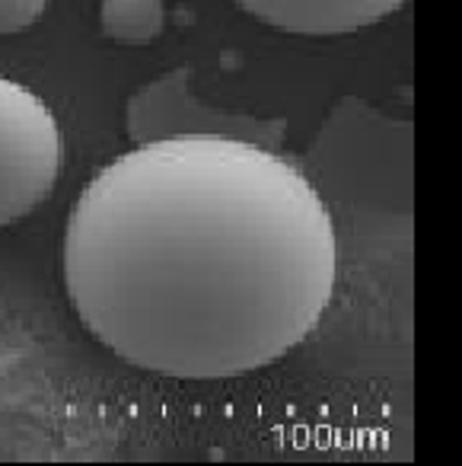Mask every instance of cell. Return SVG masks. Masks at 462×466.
I'll return each mask as SVG.
<instances>
[{
  "label": "cell",
  "mask_w": 462,
  "mask_h": 466,
  "mask_svg": "<svg viewBox=\"0 0 462 466\" xmlns=\"http://www.w3.org/2000/svg\"><path fill=\"white\" fill-rule=\"evenodd\" d=\"M65 285L122 361L230 380L303 345L338 285L319 188L281 154L217 131L137 141L77 195Z\"/></svg>",
  "instance_id": "1"
},
{
  "label": "cell",
  "mask_w": 462,
  "mask_h": 466,
  "mask_svg": "<svg viewBox=\"0 0 462 466\" xmlns=\"http://www.w3.org/2000/svg\"><path fill=\"white\" fill-rule=\"evenodd\" d=\"M65 169V135L29 86L0 77V227L33 214Z\"/></svg>",
  "instance_id": "2"
},
{
  "label": "cell",
  "mask_w": 462,
  "mask_h": 466,
  "mask_svg": "<svg viewBox=\"0 0 462 466\" xmlns=\"http://www.w3.org/2000/svg\"><path fill=\"white\" fill-rule=\"evenodd\" d=\"M249 16L294 35H347L386 20L408 0H233Z\"/></svg>",
  "instance_id": "3"
},
{
  "label": "cell",
  "mask_w": 462,
  "mask_h": 466,
  "mask_svg": "<svg viewBox=\"0 0 462 466\" xmlns=\"http://www.w3.org/2000/svg\"><path fill=\"white\" fill-rule=\"evenodd\" d=\"M166 7L163 0H103L99 23L109 39L122 46H147L163 33Z\"/></svg>",
  "instance_id": "4"
},
{
  "label": "cell",
  "mask_w": 462,
  "mask_h": 466,
  "mask_svg": "<svg viewBox=\"0 0 462 466\" xmlns=\"http://www.w3.org/2000/svg\"><path fill=\"white\" fill-rule=\"evenodd\" d=\"M45 7L48 0H0V35H14L35 26Z\"/></svg>",
  "instance_id": "5"
}]
</instances>
